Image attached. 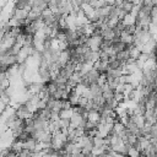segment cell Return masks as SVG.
Returning <instances> with one entry per match:
<instances>
[{
	"label": "cell",
	"instance_id": "cell-1",
	"mask_svg": "<svg viewBox=\"0 0 157 157\" xmlns=\"http://www.w3.org/2000/svg\"><path fill=\"white\" fill-rule=\"evenodd\" d=\"M32 151H29V150H26V148H22V151L17 155L18 157H31L32 156Z\"/></svg>",
	"mask_w": 157,
	"mask_h": 157
}]
</instances>
